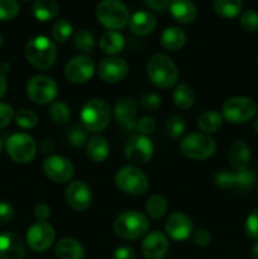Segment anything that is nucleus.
<instances>
[{"mask_svg": "<svg viewBox=\"0 0 258 259\" xmlns=\"http://www.w3.org/2000/svg\"><path fill=\"white\" fill-rule=\"evenodd\" d=\"M147 75L154 86L161 89L174 88L179 81L176 65L163 53H157L149 58L147 62Z\"/></svg>", "mask_w": 258, "mask_h": 259, "instance_id": "nucleus-1", "label": "nucleus"}, {"mask_svg": "<svg viewBox=\"0 0 258 259\" xmlns=\"http://www.w3.org/2000/svg\"><path fill=\"white\" fill-rule=\"evenodd\" d=\"M25 57L33 67L38 70H48L55 65L57 58V47L50 38L37 35L25 46Z\"/></svg>", "mask_w": 258, "mask_h": 259, "instance_id": "nucleus-2", "label": "nucleus"}, {"mask_svg": "<svg viewBox=\"0 0 258 259\" xmlns=\"http://www.w3.org/2000/svg\"><path fill=\"white\" fill-rule=\"evenodd\" d=\"M80 119L85 131L100 133L110 123V106L101 99L89 100L81 109Z\"/></svg>", "mask_w": 258, "mask_h": 259, "instance_id": "nucleus-3", "label": "nucleus"}, {"mask_svg": "<svg viewBox=\"0 0 258 259\" xmlns=\"http://www.w3.org/2000/svg\"><path fill=\"white\" fill-rule=\"evenodd\" d=\"M149 222L147 217L136 210L124 211L114 222V232L123 239L136 240L148 232Z\"/></svg>", "mask_w": 258, "mask_h": 259, "instance_id": "nucleus-4", "label": "nucleus"}, {"mask_svg": "<svg viewBox=\"0 0 258 259\" xmlns=\"http://www.w3.org/2000/svg\"><path fill=\"white\" fill-rule=\"evenodd\" d=\"M96 18L108 29H121L129 23V12L120 0H103L96 7Z\"/></svg>", "mask_w": 258, "mask_h": 259, "instance_id": "nucleus-5", "label": "nucleus"}, {"mask_svg": "<svg viewBox=\"0 0 258 259\" xmlns=\"http://www.w3.org/2000/svg\"><path fill=\"white\" fill-rule=\"evenodd\" d=\"M217 143L205 133H190L180 143V151L191 159H206L215 153Z\"/></svg>", "mask_w": 258, "mask_h": 259, "instance_id": "nucleus-6", "label": "nucleus"}, {"mask_svg": "<svg viewBox=\"0 0 258 259\" xmlns=\"http://www.w3.org/2000/svg\"><path fill=\"white\" fill-rule=\"evenodd\" d=\"M258 106L250 98L237 96L228 99L223 105V119L233 124H243L255 116Z\"/></svg>", "mask_w": 258, "mask_h": 259, "instance_id": "nucleus-7", "label": "nucleus"}, {"mask_svg": "<svg viewBox=\"0 0 258 259\" xmlns=\"http://www.w3.org/2000/svg\"><path fill=\"white\" fill-rule=\"evenodd\" d=\"M115 184L121 191L133 196L143 195L149 186L146 175L136 166H124L119 169L115 175Z\"/></svg>", "mask_w": 258, "mask_h": 259, "instance_id": "nucleus-8", "label": "nucleus"}, {"mask_svg": "<svg viewBox=\"0 0 258 259\" xmlns=\"http://www.w3.org/2000/svg\"><path fill=\"white\" fill-rule=\"evenodd\" d=\"M7 152L17 163H29L37 153L34 139L27 133H15L7 141Z\"/></svg>", "mask_w": 258, "mask_h": 259, "instance_id": "nucleus-9", "label": "nucleus"}, {"mask_svg": "<svg viewBox=\"0 0 258 259\" xmlns=\"http://www.w3.org/2000/svg\"><path fill=\"white\" fill-rule=\"evenodd\" d=\"M27 94L32 101L45 105V104L52 103L57 98V83L48 76H34L28 82Z\"/></svg>", "mask_w": 258, "mask_h": 259, "instance_id": "nucleus-10", "label": "nucleus"}, {"mask_svg": "<svg viewBox=\"0 0 258 259\" xmlns=\"http://www.w3.org/2000/svg\"><path fill=\"white\" fill-rule=\"evenodd\" d=\"M56 238L55 229L47 222H37L28 229V247L34 252H45L53 244Z\"/></svg>", "mask_w": 258, "mask_h": 259, "instance_id": "nucleus-11", "label": "nucleus"}, {"mask_svg": "<svg viewBox=\"0 0 258 259\" xmlns=\"http://www.w3.org/2000/svg\"><path fill=\"white\" fill-rule=\"evenodd\" d=\"M43 171L46 176L56 184L68 182L75 174V168L70 159L62 156L47 157L43 162Z\"/></svg>", "mask_w": 258, "mask_h": 259, "instance_id": "nucleus-12", "label": "nucleus"}, {"mask_svg": "<svg viewBox=\"0 0 258 259\" xmlns=\"http://www.w3.org/2000/svg\"><path fill=\"white\" fill-rule=\"evenodd\" d=\"M95 72V63L89 56H76L65 66V76L72 83H85Z\"/></svg>", "mask_w": 258, "mask_h": 259, "instance_id": "nucleus-13", "label": "nucleus"}, {"mask_svg": "<svg viewBox=\"0 0 258 259\" xmlns=\"http://www.w3.org/2000/svg\"><path fill=\"white\" fill-rule=\"evenodd\" d=\"M153 156V144L143 134H136L125 144V157L133 164H144Z\"/></svg>", "mask_w": 258, "mask_h": 259, "instance_id": "nucleus-14", "label": "nucleus"}, {"mask_svg": "<svg viewBox=\"0 0 258 259\" xmlns=\"http://www.w3.org/2000/svg\"><path fill=\"white\" fill-rule=\"evenodd\" d=\"M99 76L104 82L115 83L124 80L128 75V63L120 57L104 58L99 63Z\"/></svg>", "mask_w": 258, "mask_h": 259, "instance_id": "nucleus-15", "label": "nucleus"}, {"mask_svg": "<svg viewBox=\"0 0 258 259\" xmlns=\"http://www.w3.org/2000/svg\"><path fill=\"white\" fill-rule=\"evenodd\" d=\"M164 229L171 239L182 242L192 234V222L187 215L182 212H174L167 218Z\"/></svg>", "mask_w": 258, "mask_h": 259, "instance_id": "nucleus-16", "label": "nucleus"}, {"mask_svg": "<svg viewBox=\"0 0 258 259\" xmlns=\"http://www.w3.org/2000/svg\"><path fill=\"white\" fill-rule=\"evenodd\" d=\"M66 201L76 211H83L91 205L90 187L82 181H73L66 189Z\"/></svg>", "mask_w": 258, "mask_h": 259, "instance_id": "nucleus-17", "label": "nucleus"}, {"mask_svg": "<svg viewBox=\"0 0 258 259\" xmlns=\"http://www.w3.org/2000/svg\"><path fill=\"white\" fill-rule=\"evenodd\" d=\"M168 250V239L161 232L149 233L142 243V254L146 259H163Z\"/></svg>", "mask_w": 258, "mask_h": 259, "instance_id": "nucleus-18", "label": "nucleus"}, {"mask_svg": "<svg viewBox=\"0 0 258 259\" xmlns=\"http://www.w3.org/2000/svg\"><path fill=\"white\" fill-rule=\"evenodd\" d=\"M25 255L24 244L13 233L0 234V259H23Z\"/></svg>", "mask_w": 258, "mask_h": 259, "instance_id": "nucleus-19", "label": "nucleus"}, {"mask_svg": "<svg viewBox=\"0 0 258 259\" xmlns=\"http://www.w3.org/2000/svg\"><path fill=\"white\" fill-rule=\"evenodd\" d=\"M137 106L138 104L132 96H125V98H121L114 108V116L118 123H120L125 129H129V132L133 131L134 128Z\"/></svg>", "mask_w": 258, "mask_h": 259, "instance_id": "nucleus-20", "label": "nucleus"}, {"mask_svg": "<svg viewBox=\"0 0 258 259\" xmlns=\"http://www.w3.org/2000/svg\"><path fill=\"white\" fill-rule=\"evenodd\" d=\"M168 9L172 18L182 24L192 23L197 17V8L191 0H171Z\"/></svg>", "mask_w": 258, "mask_h": 259, "instance_id": "nucleus-21", "label": "nucleus"}, {"mask_svg": "<svg viewBox=\"0 0 258 259\" xmlns=\"http://www.w3.org/2000/svg\"><path fill=\"white\" fill-rule=\"evenodd\" d=\"M157 25V19L153 14L146 10L136 12L129 19V28L137 35H148L154 30Z\"/></svg>", "mask_w": 258, "mask_h": 259, "instance_id": "nucleus-22", "label": "nucleus"}, {"mask_svg": "<svg viewBox=\"0 0 258 259\" xmlns=\"http://www.w3.org/2000/svg\"><path fill=\"white\" fill-rule=\"evenodd\" d=\"M250 159L249 146L244 141H235L229 149V162L235 171L248 168Z\"/></svg>", "mask_w": 258, "mask_h": 259, "instance_id": "nucleus-23", "label": "nucleus"}, {"mask_svg": "<svg viewBox=\"0 0 258 259\" xmlns=\"http://www.w3.org/2000/svg\"><path fill=\"white\" fill-rule=\"evenodd\" d=\"M58 259H83L85 252L80 243L73 238H62L55 248Z\"/></svg>", "mask_w": 258, "mask_h": 259, "instance_id": "nucleus-24", "label": "nucleus"}, {"mask_svg": "<svg viewBox=\"0 0 258 259\" xmlns=\"http://www.w3.org/2000/svg\"><path fill=\"white\" fill-rule=\"evenodd\" d=\"M185 43H186V34L179 27H168L163 30L161 35L162 47L171 52L181 50Z\"/></svg>", "mask_w": 258, "mask_h": 259, "instance_id": "nucleus-25", "label": "nucleus"}, {"mask_svg": "<svg viewBox=\"0 0 258 259\" xmlns=\"http://www.w3.org/2000/svg\"><path fill=\"white\" fill-rule=\"evenodd\" d=\"M33 14L40 22L55 19L60 13V7L56 0H35L32 7Z\"/></svg>", "mask_w": 258, "mask_h": 259, "instance_id": "nucleus-26", "label": "nucleus"}, {"mask_svg": "<svg viewBox=\"0 0 258 259\" xmlns=\"http://www.w3.org/2000/svg\"><path fill=\"white\" fill-rule=\"evenodd\" d=\"M100 48L104 53L106 55H116V53L121 52L125 46V40L124 37L119 32L115 30H109V32L104 33L100 38Z\"/></svg>", "mask_w": 258, "mask_h": 259, "instance_id": "nucleus-27", "label": "nucleus"}, {"mask_svg": "<svg viewBox=\"0 0 258 259\" xmlns=\"http://www.w3.org/2000/svg\"><path fill=\"white\" fill-rule=\"evenodd\" d=\"M110 147L104 137H94L88 143V157L95 163L104 162L109 156Z\"/></svg>", "mask_w": 258, "mask_h": 259, "instance_id": "nucleus-28", "label": "nucleus"}, {"mask_svg": "<svg viewBox=\"0 0 258 259\" xmlns=\"http://www.w3.org/2000/svg\"><path fill=\"white\" fill-rule=\"evenodd\" d=\"M215 13L223 18H235L240 14L243 8L242 0H212Z\"/></svg>", "mask_w": 258, "mask_h": 259, "instance_id": "nucleus-29", "label": "nucleus"}, {"mask_svg": "<svg viewBox=\"0 0 258 259\" xmlns=\"http://www.w3.org/2000/svg\"><path fill=\"white\" fill-rule=\"evenodd\" d=\"M174 101L177 108L186 109L191 108L195 103V93L186 83H180L174 91Z\"/></svg>", "mask_w": 258, "mask_h": 259, "instance_id": "nucleus-30", "label": "nucleus"}, {"mask_svg": "<svg viewBox=\"0 0 258 259\" xmlns=\"http://www.w3.org/2000/svg\"><path fill=\"white\" fill-rule=\"evenodd\" d=\"M223 125V115L217 111H205L199 118V128L207 133H215Z\"/></svg>", "mask_w": 258, "mask_h": 259, "instance_id": "nucleus-31", "label": "nucleus"}, {"mask_svg": "<svg viewBox=\"0 0 258 259\" xmlns=\"http://www.w3.org/2000/svg\"><path fill=\"white\" fill-rule=\"evenodd\" d=\"M146 211L152 219H159L167 211V201L161 195H153L147 200Z\"/></svg>", "mask_w": 258, "mask_h": 259, "instance_id": "nucleus-32", "label": "nucleus"}, {"mask_svg": "<svg viewBox=\"0 0 258 259\" xmlns=\"http://www.w3.org/2000/svg\"><path fill=\"white\" fill-rule=\"evenodd\" d=\"M48 114H50V118L52 119L53 123L60 124V125L67 123L71 118L70 108L62 101H55L53 104H51Z\"/></svg>", "mask_w": 258, "mask_h": 259, "instance_id": "nucleus-33", "label": "nucleus"}, {"mask_svg": "<svg viewBox=\"0 0 258 259\" xmlns=\"http://www.w3.org/2000/svg\"><path fill=\"white\" fill-rule=\"evenodd\" d=\"M73 45L82 53H91L95 48V39L91 32L86 29L78 30L73 37Z\"/></svg>", "mask_w": 258, "mask_h": 259, "instance_id": "nucleus-34", "label": "nucleus"}, {"mask_svg": "<svg viewBox=\"0 0 258 259\" xmlns=\"http://www.w3.org/2000/svg\"><path fill=\"white\" fill-rule=\"evenodd\" d=\"M255 172L253 169L245 168L235 172V186H238L242 190L252 189L253 185L255 184Z\"/></svg>", "mask_w": 258, "mask_h": 259, "instance_id": "nucleus-35", "label": "nucleus"}, {"mask_svg": "<svg viewBox=\"0 0 258 259\" xmlns=\"http://www.w3.org/2000/svg\"><path fill=\"white\" fill-rule=\"evenodd\" d=\"M72 34V25L68 20L61 19L53 24L52 35L57 42H66Z\"/></svg>", "mask_w": 258, "mask_h": 259, "instance_id": "nucleus-36", "label": "nucleus"}, {"mask_svg": "<svg viewBox=\"0 0 258 259\" xmlns=\"http://www.w3.org/2000/svg\"><path fill=\"white\" fill-rule=\"evenodd\" d=\"M15 121H17V124L20 128L32 129L37 125L38 116L34 111L29 110V109H22L15 115Z\"/></svg>", "mask_w": 258, "mask_h": 259, "instance_id": "nucleus-37", "label": "nucleus"}, {"mask_svg": "<svg viewBox=\"0 0 258 259\" xmlns=\"http://www.w3.org/2000/svg\"><path fill=\"white\" fill-rule=\"evenodd\" d=\"M19 14V4L17 0H0V20L8 22Z\"/></svg>", "mask_w": 258, "mask_h": 259, "instance_id": "nucleus-38", "label": "nucleus"}, {"mask_svg": "<svg viewBox=\"0 0 258 259\" xmlns=\"http://www.w3.org/2000/svg\"><path fill=\"white\" fill-rule=\"evenodd\" d=\"M166 129L167 133L171 138L179 139L182 134L185 133V129H186V125H185L184 119L180 118L177 115L169 116L168 120L166 123Z\"/></svg>", "mask_w": 258, "mask_h": 259, "instance_id": "nucleus-39", "label": "nucleus"}, {"mask_svg": "<svg viewBox=\"0 0 258 259\" xmlns=\"http://www.w3.org/2000/svg\"><path fill=\"white\" fill-rule=\"evenodd\" d=\"M214 182L219 189H232L235 186V174L230 169H220L215 174Z\"/></svg>", "mask_w": 258, "mask_h": 259, "instance_id": "nucleus-40", "label": "nucleus"}, {"mask_svg": "<svg viewBox=\"0 0 258 259\" xmlns=\"http://www.w3.org/2000/svg\"><path fill=\"white\" fill-rule=\"evenodd\" d=\"M244 232L250 239L258 242V207L248 215L244 224Z\"/></svg>", "mask_w": 258, "mask_h": 259, "instance_id": "nucleus-41", "label": "nucleus"}, {"mask_svg": "<svg viewBox=\"0 0 258 259\" xmlns=\"http://www.w3.org/2000/svg\"><path fill=\"white\" fill-rule=\"evenodd\" d=\"M240 25L247 32L258 30V13L254 10H247L240 17Z\"/></svg>", "mask_w": 258, "mask_h": 259, "instance_id": "nucleus-42", "label": "nucleus"}, {"mask_svg": "<svg viewBox=\"0 0 258 259\" xmlns=\"http://www.w3.org/2000/svg\"><path fill=\"white\" fill-rule=\"evenodd\" d=\"M142 108L146 111H156L161 106V96L157 95L156 93H147L139 100Z\"/></svg>", "mask_w": 258, "mask_h": 259, "instance_id": "nucleus-43", "label": "nucleus"}, {"mask_svg": "<svg viewBox=\"0 0 258 259\" xmlns=\"http://www.w3.org/2000/svg\"><path fill=\"white\" fill-rule=\"evenodd\" d=\"M68 142L71 146L80 148L86 143V132L83 128L80 126H73L70 132H68Z\"/></svg>", "mask_w": 258, "mask_h": 259, "instance_id": "nucleus-44", "label": "nucleus"}, {"mask_svg": "<svg viewBox=\"0 0 258 259\" xmlns=\"http://www.w3.org/2000/svg\"><path fill=\"white\" fill-rule=\"evenodd\" d=\"M14 118V110L9 104L0 103V129L5 128L12 123Z\"/></svg>", "mask_w": 258, "mask_h": 259, "instance_id": "nucleus-45", "label": "nucleus"}, {"mask_svg": "<svg viewBox=\"0 0 258 259\" xmlns=\"http://www.w3.org/2000/svg\"><path fill=\"white\" fill-rule=\"evenodd\" d=\"M137 129H138L139 134H143V136H148V134L153 133L154 129H156V123H154L153 118L151 116H143V118L139 119L138 123L136 124Z\"/></svg>", "mask_w": 258, "mask_h": 259, "instance_id": "nucleus-46", "label": "nucleus"}, {"mask_svg": "<svg viewBox=\"0 0 258 259\" xmlns=\"http://www.w3.org/2000/svg\"><path fill=\"white\" fill-rule=\"evenodd\" d=\"M192 242L197 247H206L211 242V235H210V233L206 229H197L192 234Z\"/></svg>", "mask_w": 258, "mask_h": 259, "instance_id": "nucleus-47", "label": "nucleus"}, {"mask_svg": "<svg viewBox=\"0 0 258 259\" xmlns=\"http://www.w3.org/2000/svg\"><path fill=\"white\" fill-rule=\"evenodd\" d=\"M13 215H14V209L9 202H0V224H5L12 220Z\"/></svg>", "mask_w": 258, "mask_h": 259, "instance_id": "nucleus-48", "label": "nucleus"}, {"mask_svg": "<svg viewBox=\"0 0 258 259\" xmlns=\"http://www.w3.org/2000/svg\"><path fill=\"white\" fill-rule=\"evenodd\" d=\"M111 259H136V252L131 247H119L113 253Z\"/></svg>", "mask_w": 258, "mask_h": 259, "instance_id": "nucleus-49", "label": "nucleus"}, {"mask_svg": "<svg viewBox=\"0 0 258 259\" xmlns=\"http://www.w3.org/2000/svg\"><path fill=\"white\" fill-rule=\"evenodd\" d=\"M34 215L39 222H46L51 217V209L46 204H38L34 209Z\"/></svg>", "mask_w": 258, "mask_h": 259, "instance_id": "nucleus-50", "label": "nucleus"}, {"mask_svg": "<svg viewBox=\"0 0 258 259\" xmlns=\"http://www.w3.org/2000/svg\"><path fill=\"white\" fill-rule=\"evenodd\" d=\"M144 3L151 9L156 10V12H162V10H164L168 7L169 0H144Z\"/></svg>", "mask_w": 258, "mask_h": 259, "instance_id": "nucleus-51", "label": "nucleus"}, {"mask_svg": "<svg viewBox=\"0 0 258 259\" xmlns=\"http://www.w3.org/2000/svg\"><path fill=\"white\" fill-rule=\"evenodd\" d=\"M53 149H55V144H53V142L51 139H43L40 142V151L43 153H51Z\"/></svg>", "mask_w": 258, "mask_h": 259, "instance_id": "nucleus-52", "label": "nucleus"}, {"mask_svg": "<svg viewBox=\"0 0 258 259\" xmlns=\"http://www.w3.org/2000/svg\"><path fill=\"white\" fill-rule=\"evenodd\" d=\"M7 90H8V82H7V77H5L4 72H3L2 70H0V98H3V96L7 94Z\"/></svg>", "mask_w": 258, "mask_h": 259, "instance_id": "nucleus-53", "label": "nucleus"}, {"mask_svg": "<svg viewBox=\"0 0 258 259\" xmlns=\"http://www.w3.org/2000/svg\"><path fill=\"white\" fill-rule=\"evenodd\" d=\"M252 258L258 259V243H255L252 248Z\"/></svg>", "mask_w": 258, "mask_h": 259, "instance_id": "nucleus-54", "label": "nucleus"}, {"mask_svg": "<svg viewBox=\"0 0 258 259\" xmlns=\"http://www.w3.org/2000/svg\"><path fill=\"white\" fill-rule=\"evenodd\" d=\"M3 45H4V40H3V37H2V34H0V50H2Z\"/></svg>", "mask_w": 258, "mask_h": 259, "instance_id": "nucleus-55", "label": "nucleus"}, {"mask_svg": "<svg viewBox=\"0 0 258 259\" xmlns=\"http://www.w3.org/2000/svg\"><path fill=\"white\" fill-rule=\"evenodd\" d=\"M254 128H255V131H257V133H258V118H257V120H255V123H254Z\"/></svg>", "mask_w": 258, "mask_h": 259, "instance_id": "nucleus-56", "label": "nucleus"}, {"mask_svg": "<svg viewBox=\"0 0 258 259\" xmlns=\"http://www.w3.org/2000/svg\"><path fill=\"white\" fill-rule=\"evenodd\" d=\"M2 148H3V144H2V141H0V152H2Z\"/></svg>", "mask_w": 258, "mask_h": 259, "instance_id": "nucleus-57", "label": "nucleus"}, {"mask_svg": "<svg viewBox=\"0 0 258 259\" xmlns=\"http://www.w3.org/2000/svg\"><path fill=\"white\" fill-rule=\"evenodd\" d=\"M24 2H28V0H24Z\"/></svg>", "mask_w": 258, "mask_h": 259, "instance_id": "nucleus-58", "label": "nucleus"}]
</instances>
